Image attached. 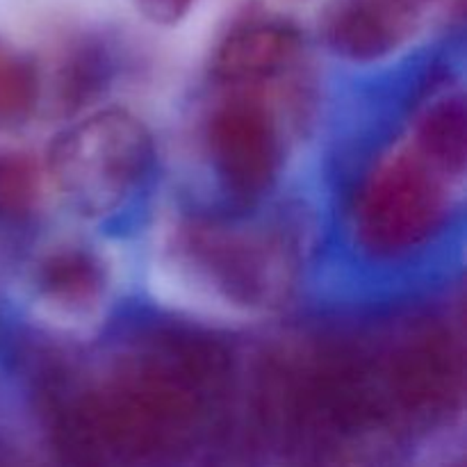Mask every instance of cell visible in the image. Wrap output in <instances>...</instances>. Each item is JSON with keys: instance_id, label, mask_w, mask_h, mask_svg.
Returning <instances> with one entry per match:
<instances>
[{"instance_id": "cell-9", "label": "cell", "mask_w": 467, "mask_h": 467, "mask_svg": "<svg viewBox=\"0 0 467 467\" xmlns=\"http://www.w3.org/2000/svg\"><path fill=\"white\" fill-rule=\"evenodd\" d=\"M409 140L431 162L454 178H463L467 160V108L461 87H436L410 119Z\"/></svg>"}, {"instance_id": "cell-3", "label": "cell", "mask_w": 467, "mask_h": 467, "mask_svg": "<svg viewBox=\"0 0 467 467\" xmlns=\"http://www.w3.org/2000/svg\"><path fill=\"white\" fill-rule=\"evenodd\" d=\"M456 182L459 178L431 162L409 137L379 150L347 196L349 244L374 265L413 260L450 228Z\"/></svg>"}, {"instance_id": "cell-11", "label": "cell", "mask_w": 467, "mask_h": 467, "mask_svg": "<svg viewBox=\"0 0 467 467\" xmlns=\"http://www.w3.org/2000/svg\"><path fill=\"white\" fill-rule=\"evenodd\" d=\"M46 167L21 149H0V222L30 219L44 196Z\"/></svg>"}, {"instance_id": "cell-10", "label": "cell", "mask_w": 467, "mask_h": 467, "mask_svg": "<svg viewBox=\"0 0 467 467\" xmlns=\"http://www.w3.org/2000/svg\"><path fill=\"white\" fill-rule=\"evenodd\" d=\"M39 103V67L21 48L0 39V132L26 126Z\"/></svg>"}, {"instance_id": "cell-1", "label": "cell", "mask_w": 467, "mask_h": 467, "mask_svg": "<svg viewBox=\"0 0 467 467\" xmlns=\"http://www.w3.org/2000/svg\"><path fill=\"white\" fill-rule=\"evenodd\" d=\"M231 379L219 342L185 328H144L55 395V438L82 461H176L214 431Z\"/></svg>"}, {"instance_id": "cell-8", "label": "cell", "mask_w": 467, "mask_h": 467, "mask_svg": "<svg viewBox=\"0 0 467 467\" xmlns=\"http://www.w3.org/2000/svg\"><path fill=\"white\" fill-rule=\"evenodd\" d=\"M32 287L53 317L82 322L99 313L109 290L103 255L82 242H59L46 249L32 269Z\"/></svg>"}, {"instance_id": "cell-6", "label": "cell", "mask_w": 467, "mask_h": 467, "mask_svg": "<svg viewBox=\"0 0 467 467\" xmlns=\"http://www.w3.org/2000/svg\"><path fill=\"white\" fill-rule=\"evenodd\" d=\"M317 30L342 62H386L418 35L420 0H327Z\"/></svg>"}, {"instance_id": "cell-2", "label": "cell", "mask_w": 467, "mask_h": 467, "mask_svg": "<svg viewBox=\"0 0 467 467\" xmlns=\"http://www.w3.org/2000/svg\"><path fill=\"white\" fill-rule=\"evenodd\" d=\"M162 260L196 299L249 315L281 308L301 272V249L290 228L244 222L240 213L181 217L164 237Z\"/></svg>"}, {"instance_id": "cell-4", "label": "cell", "mask_w": 467, "mask_h": 467, "mask_svg": "<svg viewBox=\"0 0 467 467\" xmlns=\"http://www.w3.org/2000/svg\"><path fill=\"white\" fill-rule=\"evenodd\" d=\"M44 167L78 213L108 219L126 210L150 182L155 141L130 109H96L55 137Z\"/></svg>"}, {"instance_id": "cell-7", "label": "cell", "mask_w": 467, "mask_h": 467, "mask_svg": "<svg viewBox=\"0 0 467 467\" xmlns=\"http://www.w3.org/2000/svg\"><path fill=\"white\" fill-rule=\"evenodd\" d=\"M304 53V36L287 18L246 14L217 41L210 73L228 89H260L285 76Z\"/></svg>"}, {"instance_id": "cell-12", "label": "cell", "mask_w": 467, "mask_h": 467, "mask_svg": "<svg viewBox=\"0 0 467 467\" xmlns=\"http://www.w3.org/2000/svg\"><path fill=\"white\" fill-rule=\"evenodd\" d=\"M196 0H135L137 9L158 26H173L187 16Z\"/></svg>"}, {"instance_id": "cell-5", "label": "cell", "mask_w": 467, "mask_h": 467, "mask_svg": "<svg viewBox=\"0 0 467 467\" xmlns=\"http://www.w3.org/2000/svg\"><path fill=\"white\" fill-rule=\"evenodd\" d=\"M205 153L219 190L237 213H249L276 187L285 140L260 89H228L205 119Z\"/></svg>"}]
</instances>
